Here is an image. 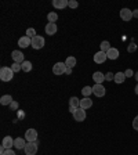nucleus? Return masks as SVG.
I'll return each instance as SVG.
<instances>
[{
    "label": "nucleus",
    "mask_w": 138,
    "mask_h": 155,
    "mask_svg": "<svg viewBox=\"0 0 138 155\" xmlns=\"http://www.w3.org/2000/svg\"><path fill=\"white\" fill-rule=\"evenodd\" d=\"M13 78H14V72H13L11 67H3L0 69V79L3 82H10L13 80Z\"/></svg>",
    "instance_id": "f257e3e1"
},
{
    "label": "nucleus",
    "mask_w": 138,
    "mask_h": 155,
    "mask_svg": "<svg viewBox=\"0 0 138 155\" xmlns=\"http://www.w3.org/2000/svg\"><path fill=\"white\" fill-rule=\"evenodd\" d=\"M39 140L36 141H32V143H26L24 151H25V155H36L37 152V148H39Z\"/></svg>",
    "instance_id": "f03ea898"
},
{
    "label": "nucleus",
    "mask_w": 138,
    "mask_h": 155,
    "mask_svg": "<svg viewBox=\"0 0 138 155\" xmlns=\"http://www.w3.org/2000/svg\"><path fill=\"white\" fill-rule=\"evenodd\" d=\"M44 43H46L44 37L40 36V35H36V36L32 39V44H30V46H32L35 50H40V49H43L44 47Z\"/></svg>",
    "instance_id": "7ed1b4c3"
},
{
    "label": "nucleus",
    "mask_w": 138,
    "mask_h": 155,
    "mask_svg": "<svg viewBox=\"0 0 138 155\" xmlns=\"http://www.w3.org/2000/svg\"><path fill=\"white\" fill-rule=\"evenodd\" d=\"M66 68H68V67H66L64 62H57V64L53 67V73H54V75H64Z\"/></svg>",
    "instance_id": "20e7f679"
},
{
    "label": "nucleus",
    "mask_w": 138,
    "mask_h": 155,
    "mask_svg": "<svg viewBox=\"0 0 138 155\" xmlns=\"http://www.w3.org/2000/svg\"><path fill=\"white\" fill-rule=\"evenodd\" d=\"M25 140L28 143H32V141L37 140V130L36 129H28L25 132Z\"/></svg>",
    "instance_id": "39448f33"
},
{
    "label": "nucleus",
    "mask_w": 138,
    "mask_h": 155,
    "mask_svg": "<svg viewBox=\"0 0 138 155\" xmlns=\"http://www.w3.org/2000/svg\"><path fill=\"white\" fill-rule=\"evenodd\" d=\"M106 93L105 87H104V85H98V83H95L94 86H93V94H95L97 97H104Z\"/></svg>",
    "instance_id": "423d86ee"
},
{
    "label": "nucleus",
    "mask_w": 138,
    "mask_h": 155,
    "mask_svg": "<svg viewBox=\"0 0 138 155\" xmlns=\"http://www.w3.org/2000/svg\"><path fill=\"white\" fill-rule=\"evenodd\" d=\"M120 18L126 22L131 21V19H133V11H131L130 8H122V10H120Z\"/></svg>",
    "instance_id": "0eeeda50"
},
{
    "label": "nucleus",
    "mask_w": 138,
    "mask_h": 155,
    "mask_svg": "<svg viewBox=\"0 0 138 155\" xmlns=\"http://www.w3.org/2000/svg\"><path fill=\"white\" fill-rule=\"evenodd\" d=\"M86 116H87V114H86V109L83 108H77L76 112L73 114V118H75L76 122H83L84 119H86Z\"/></svg>",
    "instance_id": "6e6552de"
},
{
    "label": "nucleus",
    "mask_w": 138,
    "mask_h": 155,
    "mask_svg": "<svg viewBox=\"0 0 138 155\" xmlns=\"http://www.w3.org/2000/svg\"><path fill=\"white\" fill-rule=\"evenodd\" d=\"M11 57H13L14 62H17V64H22V62L25 61V57H24V54H22V51H19V50L13 51V53H11Z\"/></svg>",
    "instance_id": "1a4fd4ad"
},
{
    "label": "nucleus",
    "mask_w": 138,
    "mask_h": 155,
    "mask_svg": "<svg viewBox=\"0 0 138 155\" xmlns=\"http://www.w3.org/2000/svg\"><path fill=\"white\" fill-rule=\"evenodd\" d=\"M106 53H104V51H97L94 54V62H97V64H104V62L106 61Z\"/></svg>",
    "instance_id": "9d476101"
},
{
    "label": "nucleus",
    "mask_w": 138,
    "mask_h": 155,
    "mask_svg": "<svg viewBox=\"0 0 138 155\" xmlns=\"http://www.w3.org/2000/svg\"><path fill=\"white\" fill-rule=\"evenodd\" d=\"M69 0H53V7L58 8V10H64L65 7H68Z\"/></svg>",
    "instance_id": "9b49d317"
},
{
    "label": "nucleus",
    "mask_w": 138,
    "mask_h": 155,
    "mask_svg": "<svg viewBox=\"0 0 138 155\" xmlns=\"http://www.w3.org/2000/svg\"><path fill=\"white\" fill-rule=\"evenodd\" d=\"M18 44H19V47L21 49H26V47L29 46V44H32V39L30 37H28L25 35V36H21L18 39Z\"/></svg>",
    "instance_id": "f8f14e48"
},
{
    "label": "nucleus",
    "mask_w": 138,
    "mask_h": 155,
    "mask_svg": "<svg viewBox=\"0 0 138 155\" xmlns=\"http://www.w3.org/2000/svg\"><path fill=\"white\" fill-rule=\"evenodd\" d=\"M93 107V100L90 97H83V100H80V108L88 109Z\"/></svg>",
    "instance_id": "ddd939ff"
},
{
    "label": "nucleus",
    "mask_w": 138,
    "mask_h": 155,
    "mask_svg": "<svg viewBox=\"0 0 138 155\" xmlns=\"http://www.w3.org/2000/svg\"><path fill=\"white\" fill-rule=\"evenodd\" d=\"M57 31H58V28H57V25H55V24H53V22H48L47 25H46V33H47V35H50V36L55 35V33H57Z\"/></svg>",
    "instance_id": "4468645a"
},
{
    "label": "nucleus",
    "mask_w": 138,
    "mask_h": 155,
    "mask_svg": "<svg viewBox=\"0 0 138 155\" xmlns=\"http://www.w3.org/2000/svg\"><path fill=\"white\" fill-rule=\"evenodd\" d=\"M93 79H94L95 83H98V85H102V82L105 80V75L102 72H99V71H97V72L93 73Z\"/></svg>",
    "instance_id": "2eb2a0df"
},
{
    "label": "nucleus",
    "mask_w": 138,
    "mask_h": 155,
    "mask_svg": "<svg viewBox=\"0 0 138 155\" xmlns=\"http://www.w3.org/2000/svg\"><path fill=\"white\" fill-rule=\"evenodd\" d=\"M1 145H4L7 150H11V147H14V139L11 136H6L3 139V144Z\"/></svg>",
    "instance_id": "dca6fc26"
},
{
    "label": "nucleus",
    "mask_w": 138,
    "mask_h": 155,
    "mask_svg": "<svg viewBox=\"0 0 138 155\" xmlns=\"http://www.w3.org/2000/svg\"><path fill=\"white\" fill-rule=\"evenodd\" d=\"M25 145H26L25 139H22V137H18V139H15L14 140V147L17 148V150H24Z\"/></svg>",
    "instance_id": "f3484780"
},
{
    "label": "nucleus",
    "mask_w": 138,
    "mask_h": 155,
    "mask_svg": "<svg viewBox=\"0 0 138 155\" xmlns=\"http://www.w3.org/2000/svg\"><path fill=\"white\" fill-rule=\"evenodd\" d=\"M119 55H120L119 50H117V49H115V47H112V49H111V50L106 53V57H108L109 60H116Z\"/></svg>",
    "instance_id": "a211bd4d"
},
{
    "label": "nucleus",
    "mask_w": 138,
    "mask_h": 155,
    "mask_svg": "<svg viewBox=\"0 0 138 155\" xmlns=\"http://www.w3.org/2000/svg\"><path fill=\"white\" fill-rule=\"evenodd\" d=\"M13 97H11L10 94H4V96H1V98H0V104L1 105H10L11 103H13Z\"/></svg>",
    "instance_id": "6ab92c4d"
},
{
    "label": "nucleus",
    "mask_w": 138,
    "mask_h": 155,
    "mask_svg": "<svg viewBox=\"0 0 138 155\" xmlns=\"http://www.w3.org/2000/svg\"><path fill=\"white\" fill-rule=\"evenodd\" d=\"M76 64H77L76 58L72 57V55H70V57H68V58L65 60V65L68 67V68H72V69H73V67H76Z\"/></svg>",
    "instance_id": "aec40b11"
},
{
    "label": "nucleus",
    "mask_w": 138,
    "mask_h": 155,
    "mask_svg": "<svg viewBox=\"0 0 138 155\" xmlns=\"http://www.w3.org/2000/svg\"><path fill=\"white\" fill-rule=\"evenodd\" d=\"M115 82L117 83V85H120V83H123L124 80H126V75H124V72H117L115 73Z\"/></svg>",
    "instance_id": "412c9836"
},
{
    "label": "nucleus",
    "mask_w": 138,
    "mask_h": 155,
    "mask_svg": "<svg viewBox=\"0 0 138 155\" xmlns=\"http://www.w3.org/2000/svg\"><path fill=\"white\" fill-rule=\"evenodd\" d=\"M69 107H73V108H80V100L77 97H70V98H69Z\"/></svg>",
    "instance_id": "4be33fe9"
},
{
    "label": "nucleus",
    "mask_w": 138,
    "mask_h": 155,
    "mask_svg": "<svg viewBox=\"0 0 138 155\" xmlns=\"http://www.w3.org/2000/svg\"><path fill=\"white\" fill-rule=\"evenodd\" d=\"M99 49H101V51H104V53H108L112 47H111V43H109L108 40H104V42H101V44H99Z\"/></svg>",
    "instance_id": "5701e85b"
},
{
    "label": "nucleus",
    "mask_w": 138,
    "mask_h": 155,
    "mask_svg": "<svg viewBox=\"0 0 138 155\" xmlns=\"http://www.w3.org/2000/svg\"><path fill=\"white\" fill-rule=\"evenodd\" d=\"M21 67H22V71H24V72H30V71H32V62L30 61H24L21 64Z\"/></svg>",
    "instance_id": "b1692460"
},
{
    "label": "nucleus",
    "mask_w": 138,
    "mask_h": 155,
    "mask_svg": "<svg viewBox=\"0 0 138 155\" xmlns=\"http://www.w3.org/2000/svg\"><path fill=\"white\" fill-rule=\"evenodd\" d=\"M47 19H48V22H53V24H55V21L58 19V14H57V13H54V11H51V13H48V14H47Z\"/></svg>",
    "instance_id": "393cba45"
},
{
    "label": "nucleus",
    "mask_w": 138,
    "mask_h": 155,
    "mask_svg": "<svg viewBox=\"0 0 138 155\" xmlns=\"http://www.w3.org/2000/svg\"><path fill=\"white\" fill-rule=\"evenodd\" d=\"M93 93V87L90 86H84L82 89V94H83V97H90V94Z\"/></svg>",
    "instance_id": "a878e982"
},
{
    "label": "nucleus",
    "mask_w": 138,
    "mask_h": 155,
    "mask_svg": "<svg viewBox=\"0 0 138 155\" xmlns=\"http://www.w3.org/2000/svg\"><path fill=\"white\" fill-rule=\"evenodd\" d=\"M26 36L30 37V39H33V37L36 36V31H35L33 28H28L26 29Z\"/></svg>",
    "instance_id": "bb28decb"
},
{
    "label": "nucleus",
    "mask_w": 138,
    "mask_h": 155,
    "mask_svg": "<svg viewBox=\"0 0 138 155\" xmlns=\"http://www.w3.org/2000/svg\"><path fill=\"white\" fill-rule=\"evenodd\" d=\"M11 69H13V72H19V69H22L21 64H17V62H14V64L11 65Z\"/></svg>",
    "instance_id": "cd10ccee"
},
{
    "label": "nucleus",
    "mask_w": 138,
    "mask_h": 155,
    "mask_svg": "<svg viewBox=\"0 0 138 155\" xmlns=\"http://www.w3.org/2000/svg\"><path fill=\"white\" fill-rule=\"evenodd\" d=\"M135 50H137V44H135V43L128 44V47H127V51H128V53H134Z\"/></svg>",
    "instance_id": "c85d7f7f"
},
{
    "label": "nucleus",
    "mask_w": 138,
    "mask_h": 155,
    "mask_svg": "<svg viewBox=\"0 0 138 155\" xmlns=\"http://www.w3.org/2000/svg\"><path fill=\"white\" fill-rule=\"evenodd\" d=\"M77 6H79V3H77L76 0H69L68 7H70V8H77Z\"/></svg>",
    "instance_id": "c756f323"
},
{
    "label": "nucleus",
    "mask_w": 138,
    "mask_h": 155,
    "mask_svg": "<svg viewBox=\"0 0 138 155\" xmlns=\"http://www.w3.org/2000/svg\"><path fill=\"white\" fill-rule=\"evenodd\" d=\"M18 103H17V101H13V103H11L10 104V108L13 109V111H18Z\"/></svg>",
    "instance_id": "7c9ffc66"
},
{
    "label": "nucleus",
    "mask_w": 138,
    "mask_h": 155,
    "mask_svg": "<svg viewBox=\"0 0 138 155\" xmlns=\"http://www.w3.org/2000/svg\"><path fill=\"white\" fill-rule=\"evenodd\" d=\"M115 79V73H112V72H108L105 75V80H113Z\"/></svg>",
    "instance_id": "2f4dec72"
},
{
    "label": "nucleus",
    "mask_w": 138,
    "mask_h": 155,
    "mask_svg": "<svg viewBox=\"0 0 138 155\" xmlns=\"http://www.w3.org/2000/svg\"><path fill=\"white\" fill-rule=\"evenodd\" d=\"M124 75H126V78H131V76L135 75V73L133 72V71H131L130 68H128V69H126V71H124Z\"/></svg>",
    "instance_id": "473e14b6"
},
{
    "label": "nucleus",
    "mask_w": 138,
    "mask_h": 155,
    "mask_svg": "<svg viewBox=\"0 0 138 155\" xmlns=\"http://www.w3.org/2000/svg\"><path fill=\"white\" fill-rule=\"evenodd\" d=\"M133 127H134V130H138V115L134 118V121H133Z\"/></svg>",
    "instance_id": "72a5a7b5"
},
{
    "label": "nucleus",
    "mask_w": 138,
    "mask_h": 155,
    "mask_svg": "<svg viewBox=\"0 0 138 155\" xmlns=\"http://www.w3.org/2000/svg\"><path fill=\"white\" fill-rule=\"evenodd\" d=\"M3 155H17V154H15V151H13V150H6V152H4Z\"/></svg>",
    "instance_id": "f704fd0d"
},
{
    "label": "nucleus",
    "mask_w": 138,
    "mask_h": 155,
    "mask_svg": "<svg viewBox=\"0 0 138 155\" xmlns=\"http://www.w3.org/2000/svg\"><path fill=\"white\" fill-rule=\"evenodd\" d=\"M24 118H25V112L19 109L18 111V119H24Z\"/></svg>",
    "instance_id": "c9c22d12"
},
{
    "label": "nucleus",
    "mask_w": 138,
    "mask_h": 155,
    "mask_svg": "<svg viewBox=\"0 0 138 155\" xmlns=\"http://www.w3.org/2000/svg\"><path fill=\"white\" fill-rule=\"evenodd\" d=\"M133 18H138V10H133Z\"/></svg>",
    "instance_id": "e433bc0d"
},
{
    "label": "nucleus",
    "mask_w": 138,
    "mask_h": 155,
    "mask_svg": "<svg viewBox=\"0 0 138 155\" xmlns=\"http://www.w3.org/2000/svg\"><path fill=\"white\" fill-rule=\"evenodd\" d=\"M70 73H72V68H66L65 75H70Z\"/></svg>",
    "instance_id": "4c0bfd02"
},
{
    "label": "nucleus",
    "mask_w": 138,
    "mask_h": 155,
    "mask_svg": "<svg viewBox=\"0 0 138 155\" xmlns=\"http://www.w3.org/2000/svg\"><path fill=\"white\" fill-rule=\"evenodd\" d=\"M76 109H77V108H73V107H69V112H72V114H75V112H76Z\"/></svg>",
    "instance_id": "58836bf2"
},
{
    "label": "nucleus",
    "mask_w": 138,
    "mask_h": 155,
    "mask_svg": "<svg viewBox=\"0 0 138 155\" xmlns=\"http://www.w3.org/2000/svg\"><path fill=\"white\" fill-rule=\"evenodd\" d=\"M134 90H135V94H138V83H137V86H135Z\"/></svg>",
    "instance_id": "ea45409f"
},
{
    "label": "nucleus",
    "mask_w": 138,
    "mask_h": 155,
    "mask_svg": "<svg viewBox=\"0 0 138 155\" xmlns=\"http://www.w3.org/2000/svg\"><path fill=\"white\" fill-rule=\"evenodd\" d=\"M134 76H135V79H137V82H138V72H135V75H134Z\"/></svg>",
    "instance_id": "a19ab883"
}]
</instances>
